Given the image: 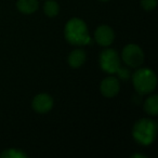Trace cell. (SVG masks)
I'll return each mask as SVG.
<instances>
[{
  "label": "cell",
  "mask_w": 158,
  "mask_h": 158,
  "mask_svg": "<svg viewBox=\"0 0 158 158\" xmlns=\"http://www.w3.org/2000/svg\"><path fill=\"white\" fill-rule=\"evenodd\" d=\"M99 63L102 70L107 74H117L123 80H128L130 78L129 68L121 66V57L114 49L108 48L102 51L99 56Z\"/></svg>",
  "instance_id": "1"
},
{
  "label": "cell",
  "mask_w": 158,
  "mask_h": 158,
  "mask_svg": "<svg viewBox=\"0 0 158 158\" xmlns=\"http://www.w3.org/2000/svg\"><path fill=\"white\" fill-rule=\"evenodd\" d=\"M64 35L68 44L73 46H86L91 42L87 24L81 19H70L65 25Z\"/></svg>",
  "instance_id": "2"
},
{
  "label": "cell",
  "mask_w": 158,
  "mask_h": 158,
  "mask_svg": "<svg viewBox=\"0 0 158 158\" xmlns=\"http://www.w3.org/2000/svg\"><path fill=\"white\" fill-rule=\"evenodd\" d=\"M157 135V123L151 118L139 119L132 127V136L141 145H151Z\"/></svg>",
  "instance_id": "3"
},
{
  "label": "cell",
  "mask_w": 158,
  "mask_h": 158,
  "mask_svg": "<svg viewBox=\"0 0 158 158\" xmlns=\"http://www.w3.org/2000/svg\"><path fill=\"white\" fill-rule=\"evenodd\" d=\"M132 84L135 91L140 95H146L152 93L157 86V77L152 69L141 67L132 75Z\"/></svg>",
  "instance_id": "4"
},
{
  "label": "cell",
  "mask_w": 158,
  "mask_h": 158,
  "mask_svg": "<svg viewBox=\"0 0 158 158\" xmlns=\"http://www.w3.org/2000/svg\"><path fill=\"white\" fill-rule=\"evenodd\" d=\"M121 61L128 67L138 68L144 62V52L135 44H129L123 49L121 52Z\"/></svg>",
  "instance_id": "5"
},
{
  "label": "cell",
  "mask_w": 158,
  "mask_h": 158,
  "mask_svg": "<svg viewBox=\"0 0 158 158\" xmlns=\"http://www.w3.org/2000/svg\"><path fill=\"white\" fill-rule=\"evenodd\" d=\"M53 99L48 93H39L33 99L31 106L33 110L38 114H47L53 107Z\"/></svg>",
  "instance_id": "6"
},
{
  "label": "cell",
  "mask_w": 158,
  "mask_h": 158,
  "mask_svg": "<svg viewBox=\"0 0 158 158\" xmlns=\"http://www.w3.org/2000/svg\"><path fill=\"white\" fill-rule=\"evenodd\" d=\"M94 39L101 47L107 48L114 42L115 33L113 28L108 25H101L94 31Z\"/></svg>",
  "instance_id": "7"
},
{
  "label": "cell",
  "mask_w": 158,
  "mask_h": 158,
  "mask_svg": "<svg viewBox=\"0 0 158 158\" xmlns=\"http://www.w3.org/2000/svg\"><path fill=\"white\" fill-rule=\"evenodd\" d=\"M120 90V82L116 77H106L101 81L100 91L102 95L105 98H114L119 93Z\"/></svg>",
  "instance_id": "8"
},
{
  "label": "cell",
  "mask_w": 158,
  "mask_h": 158,
  "mask_svg": "<svg viewBox=\"0 0 158 158\" xmlns=\"http://www.w3.org/2000/svg\"><path fill=\"white\" fill-rule=\"evenodd\" d=\"M87 60V54L82 49H75L69 53L67 57L68 65L73 68H79L85 64Z\"/></svg>",
  "instance_id": "9"
},
{
  "label": "cell",
  "mask_w": 158,
  "mask_h": 158,
  "mask_svg": "<svg viewBox=\"0 0 158 158\" xmlns=\"http://www.w3.org/2000/svg\"><path fill=\"white\" fill-rule=\"evenodd\" d=\"M39 7L38 0H18L16 8L23 14H33Z\"/></svg>",
  "instance_id": "10"
},
{
  "label": "cell",
  "mask_w": 158,
  "mask_h": 158,
  "mask_svg": "<svg viewBox=\"0 0 158 158\" xmlns=\"http://www.w3.org/2000/svg\"><path fill=\"white\" fill-rule=\"evenodd\" d=\"M144 110L146 114L151 116H157L158 115V95H149L144 102Z\"/></svg>",
  "instance_id": "11"
},
{
  "label": "cell",
  "mask_w": 158,
  "mask_h": 158,
  "mask_svg": "<svg viewBox=\"0 0 158 158\" xmlns=\"http://www.w3.org/2000/svg\"><path fill=\"white\" fill-rule=\"evenodd\" d=\"M44 12L49 18H54L59 14L60 6L55 0H48L44 5Z\"/></svg>",
  "instance_id": "12"
},
{
  "label": "cell",
  "mask_w": 158,
  "mask_h": 158,
  "mask_svg": "<svg viewBox=\"0 0 158 158\" xmlns=\"http://www.w3.org/2000/svg\"><path fill=\"white\" fill-rule=\"evenodd\" d=\"M0 157L3 158H26L27 155L18 148H8L0 154Z\"/></svg>",
  "instance_id": "13"
},
{
  "label": "cell",
  "mask_w": 158,
  "mask_h": 158,
  "mask_svg": "<svg viewBox=\"0 0 158 158\" xmlns=\"http://www.w3.org/2000/svg\"><path fill=\"white\" fill-rule=\"evenodd\" d=\"M158 0H141V7L145 11H153L157 7Z\"/></svg>",
  "instance_id": "14"
},
{
  "label": "cell",
  "mask_w": 158,
  "mask_h": 158,
  "mask_svg": "<svg viewBox=\"0 0 158 158\" xmlns=\"http://www.w3.org/2000/svg\"><path fill=\"white\" fill-rule=\"evenodd\" d=\"M132 157H143V158H145L146 156L142 155V154H136V155H132Z\"/></svg>",
  "instance_id": "15"
},
{
  "label": "cell",
  "mask_w": 158,
  "mask_h": 158,
  "mask_svg": "<svg viewBox=\"0 0 158 158\" xmlns=\"http://www.w3.org/2000/svg\"><path fill=\"white\" fill-rule=\"evenodd\" d=\"M100 1H102V2H107V1H110V0H100Z\"/></svg>",
  "instance_id": "16"
}]
</instances>
